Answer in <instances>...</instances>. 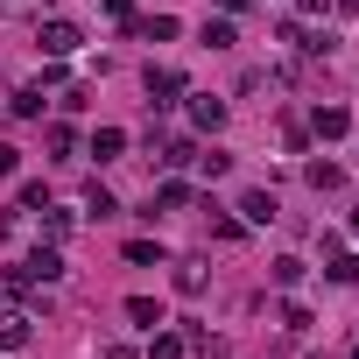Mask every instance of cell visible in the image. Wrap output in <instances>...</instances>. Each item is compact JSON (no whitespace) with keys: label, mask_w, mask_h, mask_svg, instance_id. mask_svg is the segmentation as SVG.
Returning a JSON list of instances; mask_svg holds the SVG:
<instances>
[{"label":"cell","mask_w":359,"mask_h":359,"mask_svg":"<svg viewBox=\"0 0 359 359\" xmlns=\"http://www.w3.org/2000/svg\"><path fill=\"white\" fill-rule=\"evenodd\" d=\"M78 43H85V36H78L71 22H43V50H50V57H71Z\"/></svg>","instance_id":"6da1fadb"},{"label":"cell","mask_w":359,"mask_h":359,"mask_svg":"<svg viewBox=\"0 0 359 359\" xmlns=\"http://www.w3.org/2000/svg\"><path fill=\"white\" fill-rule=\"evenodd\" d=\"M22 275H29V282H57V275H64V254H57V247H43V254H29V261H22Z\"/></svg>","instance_id":"7a4b0ae2"},{"label":"cell","mask_w":359,"mask_h":359,"mask_svg":"<svg viewBox=\"0 0 359 359\" xmlns=\"http://www.w3.org/2000/svg\"><path fill=\"white\" fill-rule=\"evenodd\" d=\"M29 338H36V324H29L22 310H8V317H0V345H8V352H22Z\"/></svg>","instance_id":"3957f363"},{"label":"cell","mask_w":359,"mask_h":359,"mask_svg":"<svg viewBox=\"0 0 359 359\" xmlns=\"http://www.w3.org/2000/svg\"><path fill=\"white\" fill-rule=\"evenodd\" d=\"M310 127H317L324 141H338V134L352 127V113H345V106H317V113H310Z\"/></svg>","instance_id":"277c9868"},{"label":"cell","mask_w":359,"mask_h":359,"mask_svg":"<svg viewBox=\"0 0 359 359\" xmlns=\"http://www.w3.org/2000/svg\"><path fill=\"white\" fill-rule=\"evenodd\" d=\"M184 205H191V184H162L155 205H148V219H155V212H184Z\"/></svg>","instance_id":"5b68a950"},{"label":"cell","mask_w":359,"mask_h":359,"mask_svg":"<svg viewBox=\"0 0 359 359\" xmlns=\"http://www.w3.org/2000/svg\"><path fill=\"white\" fill-rule=\"evenodd\" d=\"M176 92H184V78H176V71H148V99H155V106H169Z\"/></svg>","instance_id":"8992f818"},{"label":"cell","mask_w":359,"mask_h":359,"mask_svg":"<svg viewBox=\"0 0 359 359\" xmlns=\"http://www.w3.org/2000/svg\"><path fill=\"white\" fill-rule=\"evenodd\" d=\"M191 120H198V127H226V99H212V92H198V106H191Z\"/></svg>","instance_id":"52a82bcc"},{"label":"cell","mask_w":359,"mask_h":359,"mask_svg":"<svg viewBox=\"0 0 359 359\" xmlns=\"http://www.w3.org/2000/svg\"><path fill=\"white\" fill-rule=\"evenodd\" d=\"M120 148H127V134H120V127H99V134H92V155H99V162H113Z\"/></svg>","instance_id":"ba28073f"},{"label":"cell","mask_w":359,"mask_h":359,"mask_svg":"<svg viewBox=\"0 0 359 359\" xmlns=\"http://www.w3.org/2000/svg\"><path fill=\"white\" fill-rule=\"evenodd\" d=\"M240 212H247L254 226H268V219H275V198H268V191H247V198H240Z\"/></svg>","instance_id":"9c48e42d"},{"label":"cell","mask_w":359,"mask_h":359,"mask_svg":"<svg viewBox=\"0 0 359 359\" xmlns=\"http://www.w3.org/2000/svg\"><path fill=\"white\" fill-rule=\"evenodd\" d=\"M148 359H184V331H155V345H148Z\"/></svg>","instance_id":"30bf717a"},{"label":"cell","mask_w":359,"mask_h":359,"mask_svg":"<svg viewBox=\"0 0 359 359\" xmlns=\"http://www.w3.org/2000/svg\"><path fill=\"white\" fill-rule=\"evenodd\" d=\"M127 317H134L141 331H155V324H162V303H148V296H134V303H127Z\"/></svg>","instance_id":"8fae6325"},{"label":"cell","mask_w":359,"mask_h":359,"mask_svg":"<svg viewBox=\"0 0 359 359\" xmlns=\"http://www.w3.org/2000/svg\"><path fill=\"white\" fill-rule=\"evenodd\" d=\"M15 113H22V120H36V113H43V92H36V85H22V92H15Z\"/></svg>","instance_id":"7c38bea8"},{"label":"cell","mask_w":359,"mask_h":359,"mask_svg":"<svg viewBox=\"0 0 359 359\" xmlns=\"http://www.w3.org/2000/svg\"><path fill=\"white\" fill-rule=\"evenodd\" d=\"M85 212H92V219H113L120 205H113V191H99V184H92V198H85Z\"/></svg>","instance_id":"4fadbf2b"},{"label":"cell","mask_w":359,"mask_h":359,"mask_svg":"<svg viewBox=\"0 0 359 359\" xmlns=\"http://www.w3.org/2000/svg\"><path fill=\"white\" fill-rule=\"evenodd\" d=\"M275 282H282V289H296V282H303V261H296V254H282V261H275Z\"/></svg>","instance_id":"5bb4252c"},{"label":"cell","mask_w":359,"mask_h":359,"mask_svg":"<svg viewBox=\"0 0 359 359\" xmlns=\"http://www.w3.org/2000/svg\"><path fill=\"white\" fill-rule=\"evenodd\" d=\"M310 184L317 191H338V162H310Z\"/></svg>","instance_id":"9a60e30c"},{"label":"cell","mask_w":359,"mask_h":359,"mask_svg":"<svg viewBox=\"0 0 359 359\" xmlns=\"http://www.w3.org/2000/svg\"><path fill=\"white\" fill-rule=\"evenodd\" d=\"M141 36H148V43H169V36H176V22H169V15H155V22H141Z\"/></svg>","instance_id":"2e32d148"},{"label":"cell","mask_w":359,"mask_h":359,"mask_svg":"<svg viewBox=\"0 0 359 359\" xmlns=\"http://www.w3.org/2000/svg\"><path fill=\"white\" fill-rule=\"evenodd\" d=\"M205 43L212 50H233V22H205Z\"/></svg>","instance_id":"e0dca14e"},{"label":"cell","mask_w":359,"mask_h":359,"mask_svg":"<svg viewBox=\"0 0 359 359\" xmlns=\"http://www.w3.org/2000/svg\"><path fill=\"white\" fill-rule=\"evenodd\" d=\"M22 169V148H8V141H0V176H15Z\"/></svg>","instance_id":"ac0fdd59"},{"label":"cell","mask_w":359,"mask_h":359,"mask_svg":"<svg viewBox=\"0 0 359 359\" xmlns=\"http://www.w3.org/2000/svg\"><path fill=\"white\" fill-rule=\"evenodd\" d=\"M99 8H106V15H120V22H127V8H134V0H99Z\"/></svg>","instance_id":"d6986e66"},{"label":"cell","mask_w":359,"mask_h":359,"mask_svg":"<svg viewBox=\"0 0 359 359\" xmlns=\"http://www.w3.org/2000/svg\"><path fill=\"white\" fill-rule=\"evenodd\" d=\"M219 8H226V15H240V8H247V0H219Z\"/></svg>","instance_id":"ffe728a7"},{"label":"cell","mask_w":359,"mask_h":359,"mask_svg":"<svg viewBox=\"0 0 359 359\" xmlns=\"http://www.w3.org/2000/svg\"><path fill=\"white\" fill-rule=\"evenodd\" d=\"M338 8H359V0H338Z\"/></svg>","instance_id":"44dd1931"},{"label":"cell","mask_w":359,"mask_h":359,"mask_svg":"<svg viewBox=\"0 0 359 359\" xmlns=\"http://www.w3.org/2000/svg\"><path fill=\"white\" fill-rule=\"evenodd\" d=\"M352 359H359V345H352Z\"/></svg>","instance_id":"7402d4cb"},{"label":"cell","mask_w":359,"mask_h":359,"mask_svg":"<svg viewBox=\"0 0 359 359\" xmlns=\"http://www.w3.org/2000/svg\"><path fill=\"white\" fill-rule=\"evenodd\" d=\"M0 8H8V0H0Z\"/></svg>","instance_id":"603a6c76"}]
</instances>
